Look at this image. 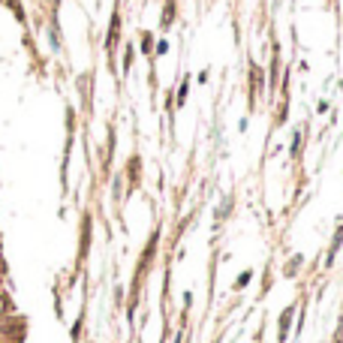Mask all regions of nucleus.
<instances>
[{
  "instance_id": "f257e3e1",
  "label": "nucleus",
  "mask_w": 343,
  "mask_h": 343,
  "mask_svg": "<svg viewBox=\"0 0 343 343\" xmlns=\"http://www.w3.org/2000/svg\"><path fill=\"white\" fill-rule=\"evenodd\" d=\"M265 94V69L256 61H247V118L259 108V100Z\"/></svg>"
},
{
  "instance_id": "f03ea898",
  "label": "nucleus",
  "mask_w": 343,
  "mask_h": 343,
  "mask_svg": "<svg viewBox=\"0 0 343 343\" xmlns=\"http://www.w3.org/2000/svg\"><path fill=\"white\" fill-rule=\"evenodd\" d=\"M298 307H301V298H292L277 316V343H286L289 334L295 331V313H298Z\"/></svg>"
},
{
  "instance_id": "7ed1b4c3",
  "label": "nucleus",
  "mask_w": 343,
  "mask_h": 343,
  "mask_svg": "<svg viewBox=\"0 0 343 343\" xmlns=\"http://www.w3.org/2000/svg\"><path fill=\"white\" fill-rule=\"evenodd\" d=\"M340 247H343V220H337L334 235H331V244H328V250H325V262H322L325 271L334 268V262H337V256H340Z\"/></svg>"
},
{
  "instance_id": "20e7f679",
  "label": "nucleus",
  "mask_w": 343,
  "mask_h": 343,
  "mask_svg": "<svg viewBox=\"0 0 343 343\" xmlns=\"http://www.w3.org/2000/svg\"><path fill=\"white\" fill-rule=\"evenodd\" d=\"M304 253H292V256H289L286 262H283V268H280V277L283 280H295L298 274H301V271H304Z\"/></svg>"
},
{
  "instance_id": "39448f33",
  "label": "nucleus",
  "mask_w": 343,
  "mask_h": 343,
  "mask_svg": "<svg viewBox=\"0 0 343 343\" xmlns=\"http://www.w3.org/2000/svg\"><path fill=\"white\" fill-rule=\"evenodd\" d=\"M126 181H130V193L141 184V157L139 154H133L126 160Z\"/></svg>"
},
{
  "instance_id": "423d86ee",
  "label": "nucleus",
  "mask_w": 343,
  "mask_h": 343,
  "mask_svg": "<svg viewBox=\"0 0 343 343\" xmlns=\"http://www.w3.org/2000/svg\"><path fill=\"white\" fill-rule=\"evenodd\" d=\"M304 136H307V130H304V126H295V130H292V141H289V160H292V162H298V160H301V151H304Z\"/></svg>"
},
{
  "instance_id": "0eeeda50",
  "label": "nucleus",
  "mask_w": 343,
  "mask_h": 343,
  "mask_svg": "<svg viewBox=\"0 0 343 343\" xmlns=\"http://www.w3.org/2000/svg\"><path fill=\"white\" fill-rule=\"evenodd\" d=\"M253 280H256V271H253V268H244V271H238V277L232 280V292H244V289H247Z\"/></svg>"
},
{
  "instance_id": "6e6552de",
  "label": "nucleus",
  "mask_w": 343,
  "mask_h": 343,
  "mask_svg": "<svg viewBox=\"0 0 343 343\" xmlns=\"http://www.w3.org/2000/svg\"><path fill=\"white\" fill-rule=\"evenodd\" d=\"M232 205H235V196H229V199H223V202H220V208H217V214H214V226L217 229L223 226V220H229V217H232Z\"/></svg>"
},
{
  "instance_id": "1a4fd4ad",
  "label": "nucleus",
  "mask_w": 343,
  "mask_h": 343,
  "mask_svg": "<svg viewBox=\"0 0 343 343\" xmlns=\"http://www.w3.org/2000/svg\"><path fill=\"white\" fill-rule=\"evenodd\" d=\"M175 15H178V3H175V0H166V6H162V18H160V27L169 30L175 24Z\"/></svg>"
},
{
  "instance_id": "9d476101",
  "label": "nucleus",
  "mask_w": 343,
  "mask_h": 343,
  "mask_svg": "<svg viewBox=\"0 0 343 343\" xmlns=\"http://www.w3.org/2000/svg\"><path fill=\"white\" fill-rule=\"evenodd\" d=\"M187 97H190V76H184V79H181V84H178V94H175V108H184Z\"/></svg>"
},
{
  "instance_id": "9b49d317",
  "label": "nucleus",
  "mask_w": 343,
  "mask_h": 343,
  "mask_svg": "<svg viewBox=\"0 0 343 343\" xmlns=\"http://www.w3.org/2000/svg\"><path fill=\"white\" fill-rule=\"evenodd\" d=\"M154 33L151 30H141V54H144V58H148L151 63H154Z\"/></svg>"
},
{
  "instance_id": "f8f14e48",
  "label": "nucleus",
  "mask_w": 343,
  "mask_h": 343,
  "mask_svg": "<svg viewBox=\"0 0 343 343\" xmlns=\"http://www.w3.org/2000/svg\"><path fill=\"white\" fill-rule=\"evenodd\" d=\"M271 286H274V265L268 262V265H265V277H262V289H259V301L271 292Z\"/></svg>"
},
{
  "instance_id": "ddd939ff",
  "label": "nucleus",
  "mask_w": 343,
  "mask_h": 343,
  "mask_svg": "<svg viewBox=\"0 0 343 343\" xmlns=\"http://www.w3.org/2000/svg\"><path fill=\"white\" fill-rule=\"evenodd\" d=\"M133 61H136V48H133V45H126V51H123V72H130V69H133Z\"/></svg>"
},
{
  "instance_id": "4468645a",
  "label": "nucleus",
  "mask_w": 343,
  "mask_h": 343,
  "mask_svg": "<svg viewBox=\"0 0 343 343\" xmlns=\"http://www.w3.org/2000/svg\"><path fill=\"white\" fill-rule=\"evenodd\" d=\"M169 54V40H157V48H154V58H162Z\"/></svg>"
},
{
  "instance_id": "2eb2a0df",
  "label": "nucleus",
  "mask_w": 343,
  "mask_h": 343,
  "mask_svg": "<svg viewBox=\"0 0 343 343\" xmlns=\"http://www.w3.org/2000/svg\"><path fill=\"white\" fill-rule=\"evenodd\" d=\"M208 79H211L208 69H199V72H196V81H199V84H208Z\"/></svg>"
},
{
  "instance_id": "dca6fc26",
  "label": "nucleus",
  "mask_w": 343,
  "mask_h": 343,
  "mask_svg": "<svg viewBox=\"0 0 343 343\" xmlns=\"http://www.w3.org/2000/svg\"><path fill=\"white\" fill-rule=\"evenodd\" d=\"M328 108H331V102H328V100H319V102H316V115H325Z\"/></svg>"
},
{
  "instance_id": "f3484780",
  "label": "nucleus",
  "mask_w": 343,
  "mask_h": 343,
  "mask_svg": "<svg viewBox=\"0 0 343 343\" xmlns=\"http://www.w3.org/2000/svg\"><path fill=\"white\" fill-rule=\"evenodd\" d=\"M3 271H6V265H3V259H0V277H3Z\"/></svg>"
}]
</instances>
